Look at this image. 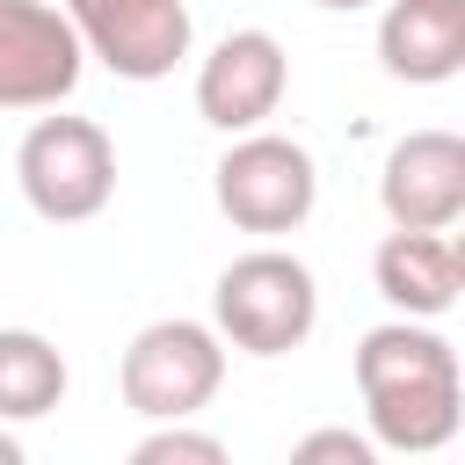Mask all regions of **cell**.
<instances>
[{"label":"cell","mask_w":465,"mask_h":465,"mask_svg":"<svg viewBox=\"0 0 465 465\" xmlns=\"http://www.w3.org/2000/svg\"><path fill=\"white\" fill-rule=\"evenodd\" d=\"M356 392H363V421L378 450L400 458H429L458 436L465 421V378H458V349L450 334H436V320H378L356 341Z\"/></svg>","instance_id":"1"},{"label":"cell","mask_w":465,"mask_h":465,"mask_svg":"<svg viewBox=\"0 0 465 465\" xmlns=\"http://www.w3.org/2000/svg\"><path fill=\"white\" fill-rule=\"evenodd\" d=\"M211 327L240 356H291L320 327V283L283 247H247L211 283Z\"/></svg>","instance_id":"2"},{"label":"cell","mask_w":465,"mask_h":465,"mask_svg":"<svg viewBox=\"0 0 465 465\" xmlns=\"http://www.w3.org/2000/svg\"><path fill=\"white\" fill-rule=\"evenodd\" d=\"M22 203L51 225H87L116 196V138L94 116H36L15 145Z\"/></svg>","instance_id":"3"},{"label":"cell","mask_w":465,"mask_h":465,"mask_svg":"<svg viewBox=\"0 0 465 465\" xmlns=\"http://www.w3.org/2000/svg\"><path fill=\"white\" fill-rule=\"evenodd\" d=\"M211 196H218V211H225L240 232L276 240V232H298V225L312 218V203H320V167H312V153H305L298 138L254 124V131H232V145L218 153Z\"/></svg>","instance_id":"4"},{"label":"cell","mask_w":465,"mask_h":465,"mask_svg":"<svg viewBox=\"0 0 465 465\" xmlns=\"http://www.w3.org/2000/svg\"><path fill=\"white\" fill-rule=\"evenodd\" d=\"M124 407L145 421H189L218 400L225 385V341L211 320H153L131 334L124 363H116Z\"/></svg>","instance_id":"5"},{"label":"cell","mask_w":465,"mask_h":465,"mask_svg":"<svg viewBox=\"0 0 465 465\" xmlns=\"http://www.w3.org/2000/svg\"><path fill=\"white\" fill-rule=\"evenodd\" d=\"M65 22L80 29V51L102 58L116 80H167L189 44H196V22H189V0H65Z\"/></svg>","instance_id":"6"},{"label":"cell","mask_w":465,"mask_h":465,"mask_svg":"<svg viewBox=\"0 0 465 465\" xmlns=\"http://www.w3.org/2000/svg\"><path fill=\"white\" fill-rule=\"evenodd\" d=\"M87 73L80 29L51 0H0V109H58Z\"/></svg>","instance_id":"7"},{"label":"cell","mask_w":465,"mask_h":465,"mask_svg":"<svg viewBox=\"0 0 465 465\" xmlns=\"http://www.w3.org/2000/svg\"><path fill=\"white\" fill-rule=\"evenodd\" d=\"M283 87H291V58L269 29H232L211 44V58L196 65V116L211 131H254L283 109Z\"/></svg>","instance_id":"8"},{"label":"cell","mask_w":465,"mask_h":465,"mask_svg":"<svg viewBox=\"0 0 465 465\" xmlns=\"http://www.w3.org/2000/svg\"><path fill=\"white\" fill-rule=\"evenodd\" d=\"M378 203H385L392 225L450 232V225L465 218V138H458V131H407V138L385 153Z\"/></svg>","instance_id":"9"},{"label":"cell","mask_w":465,"mask_h":465,"mask_svg":"<svg viewBox=\"0 0 465 465\" xmlns=\"http://www.w3.org/2000/svg\"><path fill=\"white\" fill-rule=\"evenodd\" d=\"M371 283L392 312L407 320H443L465 291V254L450 232H414V225H392L371 254Z\"/></svg>","instance_id":"10"},{"label":"cell","mask_w":465,"mask_h":465,"mask_svg":"<svg viewBox=\"0 0 465 465\" xmlns=\"http://www.w3.org/2000/svg\"><path fill=\"white\" fill-rule=\"evenodd\" d=\"M378 65L407 87H443L465 65V0H385Z\"/></svg>","instance_id":"11"},{"label":"cell","mask_w":465,"mask_h":465,"mask_svg":"<svg viewBox=\"0 0 465 465\" xmlns=\"http://www.w3.org/2000/svg\"><path fill=\"white\" fill-rule=\"evenodd\" d=\"M73 371L51 334L36 327H0V421H44L65 400Z\"/></svg>","instance_id":"12"},{"label":"cell","mask_w":465,"mask_h":465,"mask_svg":"<svg viewBox=\"0 0 465 465\" xmlns=\"http://www.w3.org/2000/svg\"><path fill=\"white\" fill-rule=\"evenodd\" d=\"M131 465H225V443L189 421H160L153 436L131 443Z\"/></svg>","instance_id":"13"},{"label":"cell","mask_w":465,"mask_h":465,"mask_svg":"<svg viewBox=\"0 0 465 465\" xmlns=\"http://www.w3.org/2000/svg\"><path fill=\"white\" fill-rule=\"evenodd\" d=\"M291 458H298V465H320V458L371 465V458H378V443H371V436H349V429H312V436H298V443H291Z\"/></svg>","instance_id":"14"},{"label":"cell","mask_w":465,"mask_h":465,"mask_svg":"<svg viewBox=\"0 0 465 465\" xmlns=\"http://www.w3.org/2000/svg\"><path fill=\"white\" fill-rule=\"evenodd\" d=\"M0 465H22V436H7V429H0Z\"/></svg>","instance_id":"15"},{"label":"cell","mask_w":465,"mask_h":465,"mask_svg":"<svg viewBox=\"0 0 465 465\" xmlns=\"http://www.w3.org/2000/svg\"><path fill=\"white\" fill-rule=\"evenodd\" d=\"M312 7H334V15H356V7H371V0H312Z\"/></svg>","instance_id":"16"}]
</instances>
